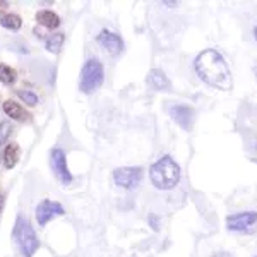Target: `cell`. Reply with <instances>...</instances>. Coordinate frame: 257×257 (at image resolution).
Segmentation results:
<instances>
[{"label":"cell","instance_id":"obj_1","mask_svg":"<svg viewBox=\"0 0 257 257\" xmlns=\"http://www.w3.org/2000/svg\"><path fill=\"white\" fill-rule=\"evenodd\" d=\"M196 72L206 84L216 89L228 91L231 89V74L225 59L216 50H204L196 59Z\"/></svg>","mask_w":257,"mask_h":257},{"label":"cell","instance_id":"obj_2","mask_svg":"<svg viewBox=\"0 0 257 257\" xmlns=\"http://www.w3.org/2000/svg\"><path fill=\"white\" fill-rule=\"evenodd\" d=\"M149 177H151V182L156 189H173L180 180V167L172 156H163L151 167Z\"/></svg>","mask_w":257,"mask_h":257},{"label":"cell","instance_id":"obj_3","mask_svg":"<svg viewBox=\"0 0 257 257\" xmlns=\"http://www.w3.org/2000/svg\"><path fill=\"white\" fill-rule=\"evenodd\" d=\"M14 242L19 247L21 254L24 257H33L36 250L40 247V240L36 237L35 228L31 226L30 219L19 216L14 226Z\"/></svg>","mask_w":257,"mask_h":257},{"label":"cell","instance_id":"obj_4","mask_svg":"<svg viewBox=\"0 0 257 257\" xmlns=\"http://www.w3.org/2000/svg\"><path fill=\"white\" fill-rule=\"evenodd\" d=\"M105 81V69L98 59H89L84 64L79 77V89L82 93H93Z\"/></svg>","mask_w":257,"mask_h":257},{"label":"cell","instance_id":"obj_5","mask_svg":"<svg viewBox=\"0 0 257 257\" xmlns=\"http://www.w3.org/2000/svg\"><path fill=\"white\" fill-rule=\"evenodd\" d=\"M226 228L230 231H238V233H252L257 228V213L245 211V213L231 214L226 219Z\"/></svg>","mask_w":257,"mask_h":257},{"label":"cell","instance_id":"obj_6","mask_svg":"<svg viewBox=\"0 0 257 257\" xmlns=\"http://www.w3.org/2000/svg\"><path fill=\"white\" fill-rule=\"evenodd\" d=\"M50 165H52L53 175L57 177V180L64 185H69L72 182V173L67 168V160H65V153L62 149L55 148L50 153Z\"/></svg>","mask_w":257,"mask_h":257},{"label":"cell","instance_id":"obj_7","mask_svg":"<svg viewBox=\"0 0 257 257\" xmlns=\"http://www.w3.org/2000/svg\"><path fill=\"white\" fill-rule=\"evenodd\" d=\"M113 180H115V184L123 189H134V187H138L139 182L143 180V168H139V167L117 168L113 172Z\"/></svg>","mask_w":257,"mask_h":257},{"label":"cell","instance_id":"obj_8","mask_svg":"<svg viewBox=\"0 0 257 257\" xmlns=\"http://www.w3.org/2000/svg\"><path fill=\"white\" fill-rule=\"evenodd\" d=\"M64 213H65V209L60 202L45 199V201H41L38 204V208H36V221L43 226V225H47L50 219H53L55 216H60V214H64Z\"/></svg>","mask_w":257,"mask_h":257},{"label":"cell","instance_id":"obj_9","mask_svg":"<svg viewBox=\"0 0 257 257\" xmlns=\"http://www.w3.org/2000/svg\"><path fill=\"white\" fill-rule=\"evenodd\" d=\"M170 115L175 122L185 131H190L194 125V118H196V111L189 105H173L170 106Z\"/></svg>","mask_w":257,"mask_h":257},{"label":"cell","instance_id":"obj_10","mask_svg":"<svg viewBox=\"0 0 257 257\" xmlns=\"http://www.w3.org/2000/svg\"><path fill=\"white\" fill-rule=\"evenodd\" d=\"M96 41H98V45H101L106 52L111 53V55H118V53H122V50H123L122 38H120L118 35H115V33L108 31V30L99 31L98 36H96Z\"/></svg>","mask_w":257,"mask_h":257},{"label":"cell","instance_id":"obj_11","mask_svg":"<svg viewBox=\"0 0 257 257\" xmlns=\"http://www.w3.org/2000/svg\"><path fill=\"white\" fill-rule=\"evenodd\" d=\"M148 84L151 86L153 89H156V91L170 89L168 77L165 76V72H163V70H160V69H153L151 72L148 74Z\"/></svg>","mask_w":257,"mask_h":257},{"label":"cell","instance_id":"obj_12","mask_svg":"<svg viewBox=\"0 0 257 257\" xmlns=\"http://www.w3.org/2000/svg\"><path fill=\"white\" fill-rule=\"evenodd\" d=\"M19 156H21V149L16 143H11L7 144L6 149H4L2 153V160H4V165H6L7 170H12L18 165L19 161Z\"/></svg>","mask_w":257,"mask_h":257},{"label":"cell","instance_id":"obj_13","mask_svg":"<svg viewBox=\"0 0 257 257\" xmlns=\"http://www.w3.org/2000/svg\"><path fill=\"white\" fill-rule=\"evenodd\" d=\"M36 21L47 30H57L60 26V18L53 11H40L36 14Z\"/></svg>","mask_w":257,"mask_h":257},{"label":"cell","instance_id":"obj_14","mask_svg":"<svg viewBox=\"0 0 257 257\" xmlns=\"http://www.w3.org/2000/svg\"><path fill=\"white\" fill-rule=\"evenodd\" d=\"M4 111H6V115H9L11 118L19 120V122H24V120L30 118L28 111L24 110L23 106H19L16 101H6V103H4Z\"/></svg>","mask_w":257,"mask_h":257},{"label":"cell","instance_id":"obj_15","mask_svg":"<svg viewBox=\"0 0 257 257\" xmlns=\"http://www.w3.org/2000/svg\"><path fill=\"white\" fill-rule=\"evenodd\" d=\"M0 24L11 31H19L21 26H23V19H21L18 14H6V12H0Z\"/></svg>","mask_w":257,"mask_h":257},{"label":"cell","instance_id":"obj_16","mask_svg":"<svg viewBox=\"0 0 257 257\" xmlns=\"http://www.w3.org/2000/svg\"><path fill=\"white\" fill-rule=\"evenodd\" d=\"M62 43H64V35H62V33H55V35H52L45 41V47H47L48 52L57 53V52H60Z\"/></svg>","mask_w":257,"mask_h":257},{"label":"cell","instance_id":"obj_17","mask_svg":"<svg viewBox=\"0 0 257 257\" xmlns=\"http://www.w3.org/2000/svg\"><path fill=\"white\" fill-rule=\"evenodd\" d=\"M16 81V70L6 64H0V82L4 84H14Z\"/></svg>","mask_w":257,"mask_h":257},{"label":"cell","instance_id":"obj_18","mask_svg":"<svg viewBox=\"0 0 257 257\" xmlns=\"http://www.w3.org/2000/svg\"><path fill=\"white\" fill-rule=\"evenodd\" d=\"M11 132H12V125H11L9 122H2V123H0V160H2V153H4L2 146L6 144V139H9Z\"/></svg>","mask_w":257,"mask_h":257},{"label":"cell","instance_id":"obj_19","mask_svg":"<svg viewBox=\"0 0 257 257\" xmlns=\"http://www.w3.org/2000/svg\"><path fill=\"white\" fill-rule=\"evenodd\" d=\"M18 96L23 99L24 103H28V105H31V106H35L36 103H38V96H36L33 91H28V89H21L18 91Z\"/></svg>","mask_w":257,"mask_h":257},{"label":"cell","instance_id":"obj_20","mask_svg":"<svg viewBox=\"0 0 257 257\" xmlns=\"http://www.w3.org/2000/svg\"><path fill=\"white\" fill-rule=\"evenodd\" d=\"M149 219H151V226L155 228V230H158V218H156L155 214H151V216H149Z\"/></svg>","mask_w":257,"mask_h":257},{"label":"cell","instance_id":"obj_21","mask_svg":"<svg viewBox=\"0 0 257 257\" xmlns=\"http://www.w3.org/2000/svg\"><path fill=\"white\" fill-rule=\"evenodd\" d=\"M213 257H233V254H230V252H225V250H221V252H216Z\"/></svg>","mask_w":257,"mask_h":257},{"label":"cell","instance_id":"obj_22","mask_svg":"<svg viewBox=\"0 0 257 257\" xmlns=\"http://www.w3.org/2000/svg\"><path fill=\"white\" fill-rule=\"evenodd\" d=\"M4 204H6V197H4V194H0V213L4 209Z\"/></svg>","mask_w":257,"mask_h":257},{"label":"cell","instance_id":"obj_23","mask_svg":"<svg viewBox=\"0 0 257 257\" xmlns=\"http://www.w3.org/2000/svg\"><path fill=\"white\" fill-rule=\"evenodd\" d=\"M0 9H7V4L2 2V0H0Z\"/></svg>","mask_w":257,"mask_h":257},{"label":"cell","instance_id":"obj_24","mask_svg":"<svg viewBox=\"0 0 257 257\" xmlns=\"http://www.w3.org/2000/svg\"><path fill=\"white\" fill-rule=\"evenodd\" d=\"M254 35H255V40H257V26H255V30H254Z\"/></svg>","mask_w":257,"mask_h":257}]
</instances>
